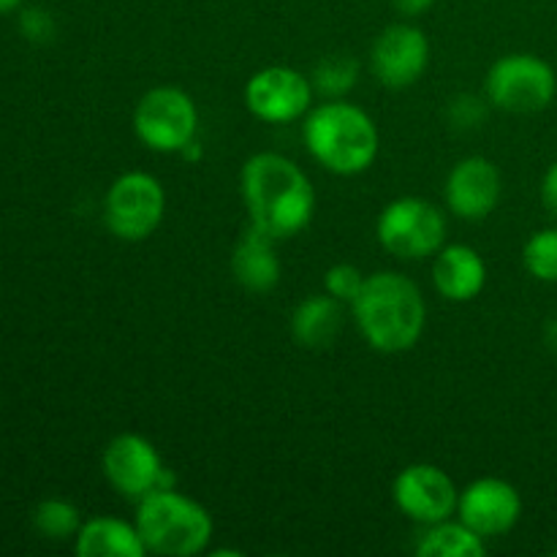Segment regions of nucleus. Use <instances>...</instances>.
Instances as JSON below:
<instances>
[{
  "instance_id": "obj_1",
  "label": "nucleus",
  "mask_w": 557,
  "mask_h": 557,
  "mask_svg": "<svg viewBox=\"0 0 557 557\" xmlns=\"http://www.w3.org/2000/svg\"><path fill=\"white\" fill-rule=\"evenodd\" d=\"M250 226L272 239H292L310 226L315 190L308 174L281 152H256L239 172Z\"/></svg>"
},
{
  "instance_id": "obj_2",
  "label": "nucleus",
  "mask_w": 557,
  "mask_h": 557,
  "mask_svg": "<svg viewBox=\"0 0 557 557\" xmlns=\"http://www.w3.org/2000/svg\"><path fill=\"white\" fill-rule=\"evenodd\" d=\"M351 313L370 348L381 354H403L422 337L428 305L411 277L381 270L368 275L362 292L351 302Z\"/></svg>"
},
{
  "instance_id": "obj_3",
  "label": "nucleus",
  "mask_w": 557,
  "mask_h": 557,
  "mask_svg": "<svg viewBox=\"0 0 557 557\" xmlns=\"http://www.w3.org/2000/svg\"><path fill=\"white\" fill-rule=\"evenodd\" d=\"M302 139L315 163L341 177H357L379 156V128L357 103L326 98L305 114Z\"/></svg>"
},
{
  "instance_id": "obj_4",
  "label": "nucleus",
  "mask_w": 557,
  "mask_h": 557,
  "mask_svg": "<svg viewBox=\"0 0 557 557\" xmlns=\"http://www.w3.org/2000/svg\"><path fill=\"white\" fill-rule=\"evenodd\" d=\"M136 531L147 553L163 557H194L210 547L215 525L199 500L163 487L139 500Z\"/></svg>"
},
{
  "instance_id": "obj_5",
  "label": "nucleus",
  "mask_w": 557,
  "mask_h": 557,
  "mask_svg": "<svg viewBox=\"0 0 557 557\" xmlns=\"http://www.w3.org/2000/svg\"><path fill=\"white\" fill-rule=\"evenodd\" d=\"M375 234L381 248L397 259H428L444 248L446 215L422 196H400L381 210Z\"/></svg>"
},
{
  "instance_id": "obj_6",
  "label": "nucleus",
  "mask_w": 557,
  "mask_h": 557,
  "mask_svg": "<svg viewBox=\"0 0 557 557\" xmlns=\"http://www.w3.org/2000/svg\"><path fill=\"white\" fill-rule=\"evenodd\" d=\"M487 101L511 114L542 112L553 103L557 76L547 60L528 52L504 54L495 60L484 79Z\"/></svg>"
},
{
  "instance_id": "obj_7",
  "label": "nucleus",
  "mask_w": 557,
  "mask_h": 557,
  "mask_svg": "<svg viewBox=\"0 0 557 557\" xmlns=\"http://www.w3.org/2000/svg\"><path fill=\"white\" fill-rule=\"evenodd\" d=\"M199 128V109L180 87H152L134 109V134L152 152H183Z\"/></svg>"
},
{
  "instance_id": "obj_8",
  "label": "nucleus",
  "mask_w": 557,
  "mask_h": 557,
  "mask_svg": "<svg viewBox=\"0 0 557 557\" xmlns=\"http://www.w3.org/2000/svg\"><path fill=\"white\" fill-rule=\"evenodd\" d=\"M166 194L158 177L147 172H125L109 185L103 199V223L125 243H141L163 221Z\"/></svg>"
},
{
  "instance_id": "obj_9",
  "label": "nucleus",
  "mask_w": 557,
  "mask_h": 557,
  "mask_svg": "<svg viewBox=\"0 0 557 557\" xmlns=\"http://www.w3.org/2000/svg\"><path fill=\"white\" fill-rule=\"evenodd\" d=\"M101 468L107 482L123 495L125 500L147 498L150 493L172 487V473L163 466L156 444L139 433H120L107 444L101 457Z\"/></svg>"
},
{
  "instance_id": "obj_10",
  "label": "nucleus",
  "mask_w": 557,
  "mask_h": 557,
  "mask_svg": "<svg viewBox=\"0 0 557 557\" xmlns=\"http://www.w3.org/2000/svg\"><path fill=\"white\" fill-rule=\"evenodd\" d=\"M313 82L288 65H267L245 85V107L261 123L283 125L305 117L313 107Z\"/></svg>"
},
{
  "instance_id": "obj_11",
  "label": "nucleus",
  "mask_w": 557,
  "mask_h": 557,
  "mask_svg": "<svg viewBox=\"0 0 557 557\" xmlns=\"http://www.w3.org/2000/svg\"><path fill=\"white\" fill-rule=\"evenodd\" d=\"M392 498L408 520L428 528L455 515L460 490L444 468L433 462H413L397 473L392 484Z\"/></svg>"
},
{
  "instance_id": "obj_12",
  "label": "nucleus",
  "mask_w": 557,
  "mask_h": 557,
  "mask_svg": "<svg viewBox=\"0 0 557 557\" xmlns=\"http://www.w3.org/2000/svg\"><path fill=\"white\" fill-rule=\"evenodd\" d=\"M375 79L389 90H406L417 85L430 65V38L411 22H395L375 38L370 54Z\"/></svg>"
},
{
  "instance_id": "obj_13",
  "label": "nucleus",
  "mask_w": 557,
  "mask_h": 557,
  "mask_svg": "<svg viewBox=\"0 0 557 557\" xmlns=\"http://www.w3.org/2000/svg\"><path fill=\"white\" fill-rule=\"evenodd\" d=\"M457 515L479 536L495 539L509 533L522 517V498L506 479L484 476L468 484L457 500Z\"/></svg>"
},
{
  "instance_id": "obj_14",
  "label": "nucleus",
  "mask_w": 557,
  "mask_h": 557,
  "mask_svg": "<svg viewBox=\"0 0 557 557\" xmlns=\"http://www.w3.org/2000/svg\"><path fill=\"white\" fill-rule=\"evenodd\" d=\"M444 199L451 215L482 221L500 201V172L490 158L468 156L449 172Z\"/></svg>"
},
{
  "instance_id": "obj_15",
  "label": "nucleus",
  "mask_w": 557,
  "mask_h": 557,
  "mask_svg": "<svg viewBox=\"0 0 557 557\" xmlns=\"http://www.w3.org/2000/svg\"><path fill=\"white\" fill-rule=\"evenodd\" d=\"M433 283L449 302H471L487 283V264L482 253L466 243H451L435 253Z\"/></svg>"
},
{
  "instance_id": "obj_16",
  "label": "nucleus",
  "mask_w": 557,
  "mask_h": 557,
  "mask_svg": "<svg viewBox=\"0 0 557 557\" xmlns=\"http://www.w3.org/2000/svg\"><path fill=\"white\" fill-rule=\"evenodd\" d=\"M275 243L270 234L259 232L256 226L245 228L239 234L237 245L232 250V275L245 292L250 294H267L281 283V259L275 253Z\"/></svg>"
},
{
  "instance_id": "obj_17",
  "label": "nucleus",
  "mask_w": 557,
  "mask_h": 557,
  "mask_svg": "<svg viewBox=\"0 0 557 557\" xmlns=\"http://www.w3.org/2000/svg\"><path fill=\"white\" fill-rule=\"evenodd\" d=\"M79 557H145L147 547L141 542L136 522L117 517H92L82 522L74 539Z\"/></svg>"
},
{
  "instance_id": "obj_18",
  "label": "nucleus",
  "mask_w": 557,
  "mask_h": 557,
  "mask_svg": "<svg viewBox=\"0 0 557 557\" xmlns=\"http://www.w3.org/2000/svg\"><path fill=\"white\" fill-rule=\"evenodd\" d=\"M343 330V302L332 294H310L294 308L292 335L305 348H326Z\"/></svg>"
},
{
  "instance_id": "obj_19",
  "label": "nucleus",
  "mask_w": 557,
  "mask_h": 557,
  "mask_svg": "<svg viewBox=\"0 0 557 557\" xmlns=\"http://www.w3.org/2000/svg\"><path fill=\"white\" fill-rule=\"evenodd\" d=\"M487 539L479 536L466 522H435L428 531L419 533L417 555L419 557H484L487 555Z\"/></svg>"
},
{
  "instance_id": "obj_20",
  "label": "nucleus",
  "mask_w": 557,
  "mask_h": 557,
  "mask_svg": "<svg viewBox=\"0 0 557 557\" xmlns=\"http://www.w3.org/2000/svg\"><path fill=\"white\" fill-rule=\"evenodd\" d=\"M33 528L49 542H65V539H76L82 528V515L69 500L47 498L33 509Z\"/></svg>"
},
{
  "instance_id": "obj_21",
  "label": "nucleus",
  "mask_w": 557,
  "mask_h": 557,
  "mask_svg": "<svg viewBox=\"0 0 557 557\" xmlns=\"http://www.w3.org/2000/svg\"><path fill=\"white\" fill-rule=\"evenodd\" d=\"M359 79V63L351 54H326L313 69V90L324 98H343Z\"/></svg>"
},
{
  "instance_id": "obj_22",
  "label": "nucleus",
  "mask_w": 557,
  "mask_h": 557,
  "mask_svg": "<svg viewBox=\"0 0 557 557\" xmlns=\"http://www.w3.org/2000/svg\"><path fill=\"white\" fill-rule=\"evenodd\" d=\"M522 264L536 281L557 283V228H542L528 239Z\"/></svg>"
},
{
  "instance_id": "obj_23",
  "label": "nucleus",
  "mask_w": 557,
  "mask_h": 557,
  "mask_svg": "<svg viewBox=\"0 0 557 557\" xmlns=\"http://www.w3.org/2000/svg\"><path fill=\"white\" fill-rule=\"evenodd\" d=\"M364 281H368V275H364L357 264H346V261H343V264H335L326 270L324 286L326 294L341 299L343 305H351L354 299L359 297V292H362Z\"/></svg>"
},
{
  "instance_id": "obj_24",
  "label": "nucleus",
  "mask_w": 557,
  "mask_h": 557,
  "mask_svg": "<svg viewBox=\"0 0 557 557\" xmlns=\"http://www.w3.org/2000/svg\"><path fill=\"white\" fill-rule=\"evenodd\" d=\"M20 33L33 44H49L58 33L54 16L41 5H27L20 11Z\"/></svg>"
},
{
  "instance_id": "obj_25",
  "label": "nucleus",
  "mask_w": 557,
  "mask_h": 557,
  "mask_svg": "<svg viewBox=\"0 0 557 557\" xmlns=\"http://www.w3.org/2000/svg\"><path fill=\"white\" fill-rule=\"evenodd\" d=\"M449 120L455 128H476L484 120V103L476 96H457L449 103Z\"/></svg>"
},
{
  "instance_id": "obj_26",
  "label": "nucleus",
  "mask_w": 557,
  "mask_h": 557,
  "mask_svg": "<svg viewBox=\"0 0 557 557\" xmlns=\"http://www.w3.org/2000/svg\"><path fill=\"white\" fill-rule=\"evenodd\" d=\"M542 201L553 215H557V161L547 169L542 180Z\"/></svg>"
},
{
  "instance_id": "obj_27",
  "label": "nucleus",
  "mask_w": 557,
  "mask_h": 557,
  "mask_svg": "<svg viewBox=\"0 0 557 557\" xmlns=\"http://www.w3.org/2000/svg\"><path fill=\"white\" fill-rule=\"evenodd\" d=\"M433 3L435 0H392V5H395L403 16L424 14L428 9H433Z\"/></svg>"
},
{
  "instance_id": "obj_28",
  "label": "nucleus",
  "mask_w": 557,
  "mask_h": 557,
  "mask_svg": "<svg viewBox=\"0 0 557 557\" xmlns=\"http://www.w3.org/2000/svg\"><path fill=\"white\" fill-rule=\"evenodd\" d=\"M547 346L553 348V351H557V319L549 321L547 326Z\"/></svg>"
},
{
  "instance_id": "obj_29",
  "label": "nucleus",
  "mask_w": 557,
  "mask_h": 557,
  "mask_svg": "<svg viewBox=\"0 0 557 557\" xmlns=\"http://www.w3.org/2000/svg\"><path fill=\"white\" fill-rule=\"evenodd\" d=\"M22 5V0H0V14H9V11H16Z\"/></svg>"
}]
</instances>
